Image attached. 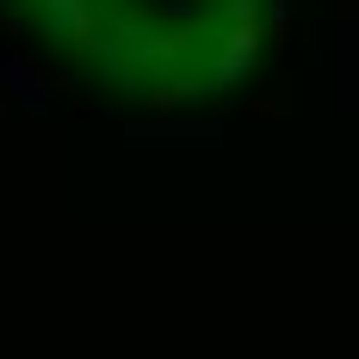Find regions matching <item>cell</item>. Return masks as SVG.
<instances>
[{"instance_id": "4", "label": "cell", "mask_w": 359, "mask_h": 359, "mask_svg": "<svg viewBox=\"0 0 359 359\" xmlns=\"http://www.w3.org/2000/svg\"><path fill=\"white\" fill-rule=\"evenodd\" d=\"M0 93H13V100H25L32 111H43L50 93H56V81L37 69V62H25V56H0Z\"/></svg>"}, {"instance_id": "3", "label": "cell", "mask_w": 359, "mask_h": 359, "mask_svg": "<svg viewBox=\"0 0 359 359\" xmlns=\"http://www.w3.org/2000/svg\"><path fill=\"white\" fill-rule=\"evenodd\" d=\"M205 87H211V81H205L198 69H161V74L143 87V106H149V118H168L174 106H186V100H192V93H205Z\"/></svg>"}, {"instance_id": "6", "label": "cell", "mask_w": 359, "mask_h": 359, "mask_svg": "<svg viewBox=\"0 0 359 359\" xmlns=\"http://www.w3.org/2000/svg\"><path fill=\"white\" fill-rule=\"evenodd\" d=\"M248 118H254V124H273V118H285V93H260V100L248 106Z\"/></svg>"}, {"instance_id": "5", "label": "cell", "mask_w": 359, "mask_h": 359, "mask_svg": "<svg viewBox=\"0 0 359 359\" xmlns=\"http://www.w3.org/2000/svg\"><path fill=\"white\" fill-rule=\"evenodd\" d=\"M260 25H266V43L279 50V43L291 37V13H285V0H266V19H260Z\"/></svg>"}, {"instance_id": "7", "label": "cell", "mask_w": 359, "mask_h": 359, "mask_svg": "<svg viewBox=\"0 0 359 359\" xmlns=\"http://www.w3.org/2000/svg\"><path fill=\"white\" fill-rule=\"evenodd\" d=\"M0 111H6V93H0Z\"/></svg>"}, {"instance_id": "1", "label": "cell", "mask_w": 359, "mask_h": 359, "mask_svg": "<svg viewBox=\"0 0 359 359\" xmlns=\"http://www.w3.org/2000/svg\"><path fill=\"white\" fill-rule=\"evenodd\" d=\"M260 43H266V25H229L223 43H217V56H211V69H205V81H211V87L242 81V74L254 69V56H260Z\"/></svg>"}, {"instance_id": "2", "label": "cell", "mask_w": 359, "mask_h": 359, "mask_svg": "<svg viewBox=\"0 0 359 359\" xmlns=\"http://www.w3.org/2000/svg\"><path fill=\"white\" fill-rule=\"evenodd\" d=\"M43 32L69 37V50H93V0H37Z\"/></svg>"}]
</instances>
